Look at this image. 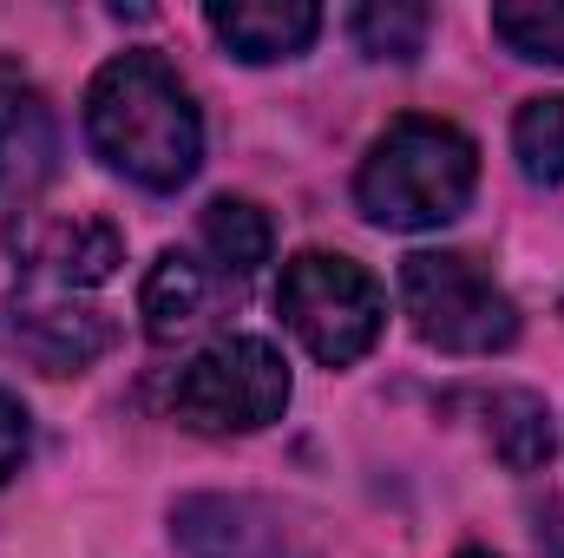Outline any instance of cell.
I'll use <instances>...</instances> for the list:
<instances>
[{"instance_id": "obj_6", "label": "cell", "mask_w": 564, "mask_h": 558, "mask_svg": "<svg viewBox=\"0 0 564 558\" xmlns=\"http://www.w3.org/2000/svg\"><path fill=\"white\" fill-rule=\"evenodd\" d=\"M112 342H119V322L93 302H73V296L0 302V348L33 362L40 375H79L99 355H112Z\"/></svg>"}, {"instance_id": "obj_10", "label": "cell", "mask_w": 564, "mask_h": 558, "mask_svg": "<svg viewBox=\"0 0 564 558\" xmlns=\"http://www.w3.org/2000/svg\"><path fill=\"white\" fill-rule=\"evenodd\" d=\"M210 33L250 60V66H276L315 46L322 33V7L308 0H230V7H210Z\"/></svg>"}, {"instance_id": "obj_15", "label": "cell", "mask_w": 564, "mask_h": 558, "mask_svg": "<svg viewBox=\"0 0 564 558\" xmlns=\"http://www.w3.org/2000/svg\"><path fill=\"white\" fill-rule=\"evenodd\" d=\"M348 26H355L361 53H375V60H414L426 46L433 13H426L421 0H368V7H355Z\"/></svg>"}, {"instance_id": "obj_16", "label": "cell", "mask_w": 564, "mask_h": 558, "mask_svg": "<svg viewBox=\"0 0 564 558\" xmlns=\"http://www.w3.org/2000/svg\"><path fill=\"white\" fill-rule=\"evenodd\" d=\"M492 33L539 66H564V0H499Z\"/></svg>"}, {"instance_id": "obj_7", "label": "cell", "mask_w": 564, "mask_h": 558, "mask_svg": "<svg viewBox=\"0 0 564 558\" xmlns=\"http://www.w3.org/2000/svg\"><path fill=\"white\" fill-rule=\"evenodd\" d=\"M7 250L26 277H46L59 289H93L126 264V237L106 217H46V211H20L7 224Z\"/></svg>"}, {"instance_id": "obj_3", "label": "cell", "mask_w": 564, "mask_h": 558, "mask_svg": "<svg viewBox=\"0 0 564 558\" xmlns=\"http://www.w3.org/2000/svg\"><path fill=\"white\" fill-rule=\"evenodd\" d=\"M282 322L295 329V342L322 362V368H348L361 362L381 329H388V296L355 257H328V250H302L282 264L276 289Z\"/></svg>"}, {"instance_id": "obj_4", "label": "cell", "mask_w": 564, "mask_h": 558, "mask_svg": "<svg viewBox=\"0 0 564 558\" xmlns=\"http://www.w3.org/2000/svg\"><path fill=\"white\" fill-rule=\"evenodd\" d=\"M401 309L426 348L440 355H499L519 342V309L473 257L414 250L401 264Z\"/></svg>"}, {"instance_id": "obj_1", "label": "cell", "mask_w": 564, "mask_h": 558, "mask_svg": "<svg viewBox=\"0 0 564 558\" xmlns=\"http://www.w3.org/2000/svg\"><path fill=\"white\" fill-rule=\"evenodd\" d=\"M93 151L144 191H177L204 164V119L158 53H119L86 86Z\"/></svg>"}, {"instance_id": "obj_8", "label": "cell", "mask_w": 564, "mask_h": 558, "mask_svg": "<svg viewBox=\"0 0 564 558\" xmlns=\"http://www.w3.org/2000/svg\"><path fill=\"white\" fill-rule=\"evenodd\" d=\"M59 178V119L40 86L0 66V197L33 204Z\"/></svg>"}, {"instance_id": "obj_5", "label": "cell", "mask_w": 564, "mask_h": 558, "mask_svg": "<svg viewBox=\"0 0 564 558\" xmlns=\"http://www.w3.org/2000/svg\"><path fill=\"white\" fill-rule=\"evenodd\" d=\"M289 408V362L263 335H224L177 368L171 415L197 433H257Z\"/></svg>"}, {"instance_id": "obj_14", "label": "cell", "mask_w": 564, "mask_h": 558, "mask_svg": "<svg viewBox=\"0 0 564 558\" xmlns=\"http://www.w3.org/2000/svg\"><path fill=\"white\" fill-rule=\"evenodd\" d=\"M512 151L532 184H564V93L525 99L512 119Z\"/></svg>"}, {"instance_id": "obj_2", "label": "cell", "mask_w": 564, "mask_h": 558, "mask_svg": "<svg viewBox=\"0 0 564 558\" xmlns=\"http://www.w3.org/2000/svg\"><path fill=\"white\" fill-rule=\"evenodd\" d=\"M479 144L446 119H394L355 171V204L381 230H440L473 204Z\"/></svg>"}, {"instance_id": "obj_12", "label": "cell", "mask_w": 564, "mask_h": 558, "mask_svg": "<svg viewBox=\"0 0 564 558\" xmlns=\"http://www.w3.org/2000/svg\"><path fill=\"white\" fill-rule=\"evenodd\" d=\"M197 237H204L210 264L237 282L257 277V270L270 264V250H276V230H270V217H263L250 197H217V204H204Z\"/></svg>"}, {"instance_id": "obj_18", "label": "cell", "mask_w": 564, "mask_h": 558, "mask_svg": "<svg viewBox=\"0 0 564 558\" xmlns=\"http://www.w3.org/2000/svg\"><path fill=\"white\" fill-rule=\"evenodd\" d=\"M459 558H492V552H459Z\"/></svg>"}, {"instance_id": "obj_9", "label": "cell", "mask_w": 564, "mask_h": 558, "mask_svg": "<svg viewBox=\"0 0 564 558\" xmlns=\"http://www.w3.org/2000/svg\"><path fill=\"white\" fill-rule=\"evenodd\" d=\"M171 539L184 558H270L276 519L237 493H197L171 513Z\"/></svg>"}, {"instance_id": "obj_13", "label": "cell", "mask_w": 564, "mask_h": 558, "mask_svg": "<svg viewBox=\"0 0 564 558\" xmlns=\"http://www.w3.org/2000/svg\"><path fill=\"white\" fill-rule=\"evenodd\" d=\"M486 440H492V453L512 473H539L552 460V415H545V401L525 395V388L486 395Z\"/></svg>"}, {"instance_id": "obj_17", "label": "cell", "mask_w": 564, "mask_h": 558, "mask_svg": "<svg viewBox=\"0 0 564 558\" xmlns=\"http://www.w3.org/2000/svg\"><path fill=\"white\" fill-rule=\"evenodd\" d=\"M26 440H33V427H26L20 395H7V388H0V486L20 473V460H26Z\"/></svg>"}, {"instance_id": "obj_11", "label": "cell", "mask_w": 564, "mask_h": 558, "mask_svg": "<svg viewBox=\"0 0 564 558\" xmlns=\"http://www.w3.org/2000/svg\"><path fill=\"white\" fill-rule=\"evenodd\" d=\"M139 315H144V335L151 342H177L191 335L204 315H210V270L184 250H164L151 264V277L139 289Z\"/></svg>"}]
</instances>
